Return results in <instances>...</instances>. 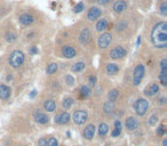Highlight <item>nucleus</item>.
<instances>
[{
    "label": "nucleus",
    "mask_w": 167,
    "mask_h": 146,
    "mask_svg": "<svg viewBox=\"0 0 167 146\" xmlns=\"http://www.w3.org/2000/svg\"><path fill=\"white\" fill-rule=\"evenodd\" d=\"M151 41L157 48H166L167 46V23L159 22L152 27Z\"/></svg>",
    "instance_id": "nucleus-1"
},
{
    "label": "nucleus",
    "mask_w": 167,
    "mask_h": 146,
    "mask_svg": "<svg viewBox=\"0 0 167 146\" xmlns=\"http://www.w3.org/2000/svg\"><path fill=\"white\" fill-rule=\"evenodd\" d=\"M25 60V56L21 50H14L11 52V54L9 55V60H8V63L11 65V68L14 69H19L21 68Z\"/></svg>",
    "instance_id": "nucleus-2"
},
{
    "label": "nucleus",
    "mask_w": 167,
    "mask_h": 146,
    "mask_svg": "<svg viewBox=\"0 0 167 146\" xmlns=\"http://www.w3.org/2000/svg\"><path fill=\"white\" fill-rule=\"evenodd\" d=\"M149 109V102L145 98H139L134 103V111L137 115L143 116Z\"/></svg>",
    "instance_id": "nucleus-3"
},
{
    "label": "nucleus",
    "mask_w": 167,
    "mask_h": 146,
    "mask_svg": "<svg viewBox=\"0 0 167 146\" xmlns=\"http://www.w3.org/2000/svg\"><path fill=\"white\" fill-rule=\"evenodd\" d=\"M145 73V69L143 64H137L135 69L133 71V79H132V82H133L134 86H139L142 81V79L144 77Z\"/></svg>",
    "instance_id": "nucleus-4"
},
{
    "label": "nucleus",
    "mask_w": 167,
    "mask_h": 146,
    "mask_svg": "<svg viewBox=\"0 0 167 146\" xmlns=\"http://www.w3.org/2000/svg\"><path fill=\"white\" fill-rule=\"evenodd\" d=\"M88 120V114L85 110H77L72 114V121L78 126L84 124Z\"/></svg>",
    "instance_id": "nucleus-5"
},
{
    "label": "nucleus",
    "mask_w": 167,
    "mask_h": 146,
    "mask_svg": "<svg viewBox=\"0 0 167 146\" xmlns=\"http://www.w3.org/2000/svg\"><path fill=\"white\" fill-rule=\"evenodd\" d=\"M70 119L71 116L68 112H61L58 113L57 115H55L54 118V122L56 124H61V126H64V124H68L70 122Z\"/></svg>",
    "instance_id": "nucleus-6"
},
{
    "label": "nucleus",
    "mask_w": 167,
    "mask_h": 146,
    "mask_svg": "<svg viewBox=\"0 0 167 146\" xmlns=\"http://www.w3.org/2000/svg\"><path fill=\"white\" fill-rule=\"evenodd\" d=\"M111 41H112V35H111V33H109V32H105V33L101 34L99 37V40H97V44H99V46L101 47V48H106L108 46L110 45Z\"/></svg>",
    "instance_id": "nucleus-7"
},
{
    "label": "nucleus",
    "mask_w": 167,
    "mask_h": 146,
    "mask_svg": "<svg viewBox=\"0 0 167 146\" xmlns=\"http://www.w3.org/2000/svg\"><path fill=\"white\" fill-rule=\"evenodd\" d=\"M126 55V49L122 48V46H117L113 49L110 50V57L113 60H120Z\"/></svg>",
    "instance_id": "nucleus-8"
},
{
    "label": "nucleus",
    "mask_w": 167,
    "mask_h": 146,
    "mask_svg": "<svg viewBox=\"0 0 167 146\" xmlns=\"http://www.w3.org/2000/svg\"><path fill=\"white\" fill-rule=\"evenodd\" d=\"M95 131H96V127H95L94 124H87L83 131V137L86 140H92V139L94 138Z\"/></svg>",
    "instance_id": "nucleus-9"
},
{
    "label": "nucleus",
    "mask_w": 167,
    "mask_h": 146,
    "mask_svg": "<svg viewBox=\"0 0 167 146\" xmlns=\"http://www.w3.org/2000/svg\"><path fill=\"white\" fill-rule=\"evenodd\" d=\"M158 91H159V85L158 83H151V85L145 87L144 95L147 97H152L156 94H158Z\"/></svg>",
    "instance_id": "nucleus-10"
},
{
    "label": "nucleus",
    "mask_w": 167,
    "mask_h": 146,
    "mask_svg": "<svg viewBox=\"0 0 167 146\" xmlns=\"http://www.w3.org/2000/svg\"><path fill=\"white\" fill-rule=\"evenodd\" d=\"M125 126L129 131H134L139 128V121L135 116H128L125 121Z\"/></svg>",
    "instance_id": "nucleus-11"
},
{
    "label": "nucleus",
    "mask_w": 167,
    "mask_h": 146,
    "mask_svg": "<svg viewBox=\"0 0 167 146\" xmlns=\"http://www.w3.org/2000/svg\"><path fill=\"white\" fill-rule=\"evenodd\" d=\"M33 116H34V119H36V121L40 124H46V123H48V122H49V116L47 115V114H45V113L38 111V110H37V111H34Z\"/></svg>",
    "instance_id": "nucleus-12"
},
{
    "label": "nucleus",
    "mask_w": 167,
    "mask_h": 146,
    "mask_svg": "<svg viewBox=\"0 0 167 146\" xmlns=\"http://www.w3.org/2000/svg\"><path fill=\"white\" fill-rule=\"evenodd\" d=\"M11 95V88L6 85H0V99L2 101H8Z\"/></svg>",
    "instance_id": "nucleus-13"
},
{
    "label": "nucleus",
    "mask_w": 167,
    "mask_h": 146,
    "mask_svg": "<svg viewBox=\"0 0 167 146\" xmlns=\"http://www.w3.org/2000/svg\"><path fill=\"white\" fill-rule=\"evenodd\" d=\"M101 16V9L99 7H92L87 13V19L89 21H95Z\"/></svg>",
    "instance_id": "nucleus-14"
},
{
    "label": "nucleus",
    "mask_w": 167,
    "mask_h": 146,
    "mask_svg": "<svg viewBox=\"0 0 167 146\" xmlns=\"http://www.w3.org/2000/svg\"><path fill=\"white\" fill-rule=\"evenodd\" d=\"M62 55L66 58H73L76 56V49L71 46H64L62 48Z\"/></svg>",
    "instance_id": "nucleus-15"
},
{
    "label": "nucleus",
    "mask_w": 167,
    "mask_h": 146,
    "mask_svg": "<svg viewBox=\"0 0 167 146\" xmlns=\"http://www.w3.org/2000/svg\"><path fill=\"white\" fill-rule=\"evenodd\" d=\"M127 8V4H126L125 0H117L113 4V10L118 14H120Z\"/></svg>",
    "instance_id": "nucleus-16"
},
{
    "label": "nucleus",
    "mask_w": 167,
    "mask_h": 146,
    "mask_svg": "<svg viewBox=\"0 0 167 146\" xmlns=\"http://www.w3.org/2000/svg\"><path fill=\"white\" fill-rule=\"evenodd\" d=\"M91 37H92L91 31L88 30V29H85V30H83V32L80 33L79 40L83 45H87L88 42H89V40H91Z\"/></svg>",
    "instance_id": "nucleus-17"
},
{
    "label": "nucleus",
    "mask_w": 167,
    "mask_h": 146,
    "mask_svg": "<svg viewBox=\"0 0 167 146\" xmlns=\"http://www.w3.org/2000/svg\"><path fill=\"white\" fill-rule=\"evenodd\" d=\"M33 16L30 15V14H23V15L19 16V23L23 25H30L33 23Z\"/></svg>",
    "instance_id": "nucleus-18"
},
{
    "label": "nucleus",
    "mask_w": 167,
    "mask_h": 146,
    "mask_svg": "<svg viewBox=\"0 0 167 146\" xmlns=\"http://www.w3.org/2000/svg\"><path fill=\"white\" fill-rule=\"evenodd\" d=\"M105 72H106V74H109V75H114V74H117L118 72H119V68H118L117 64H114V63H109V64H106V66H105Z\"/></svg>",
    "instance_id": "nucleus-19"
},
{
    "label": "nucleus",
    "mask_w": 167,
    "mask_h": 146,
    "mask_svg": "<svg viewBox=\"0 0 167 146\" xmlns=\"http://www.w3.org/2000/svg\"><path fill=\"white\" fill-rule=\"evenodd\" d=\"M44 110L46 112H54L56 110V103L53 99H47L44 103Z\"/></svg>",
    "instance_id": "nucleus-20"
},
{
    "label": "nucleus",
    "mask_w": 167,
    "mask_h": 146,
    "mask_svg": "<svg viewBox=\"0 0 167 146\" xmlns=\"http://www.w3.org/2000/svg\"><path fill=\"white\" fill-rule=\"evenodd\" d=\"M113 110H114L113 102L106 101L105 103L103 104V112L105 113V114H111V113L113 112Z\"/></svg>",
    "instance_id": "nucleus-21"
},
{
    "label": "nucleus",
    "mask_w": 167,
    "mask_h": 146,
    "mask_svg": "<svg viewBox=\"0 0 167 146\" xmlns=\"http://www.w3.org/2000/svg\"><path fill=\"white\" fill-rule=\"evenodd\" d=\"M108 25H109V22H108V19H100L99 22L96 23V31H99V32H101V31H104L108 27Z\"/></svg>",
    "instance_id": "nucleus-22"
},
{
    "label": "nucleus",
    "mask_w": 167,
    "mask_h": 146,
    "mask_svg": "<svg viewBox=\"0 0 167 146\" xmlns=\"http://www.w3.org/2000/svg\"><path fill=\"white\" fill-rule=\"evenodd\" d=\"M86 68V64L84 63V62H78V63L73 64L72 66H71V72L73 73H79V72L84 71Z\"/></svg>",
    "instance_id": "nucleus-23"
},
{
    "label": "nucleus",
    "mask_w": 167,
    "mask_h": 146,
    "mask_svg": "<svg viewBox=\"0 0 167 146\" xmlns=\"http://www.w3.org/2000/svg\"><path fill=\"white\" fill-rule=\"evenodd\" d=\"M91 95V89L88 86H81L79 88V97L80 98H87Z\"/></svg>",
    "instance_id": "nucleus-24"
},
{
    "label": "nucleus",
    "mask_w": 167,
    "mask_h": 146,
    "mask_svg": "<svg viewBox=\"0 0 167 146\" xmlns=\"http://www.w3.org/2000/svg\"><path fill=\"white\" fill-rule=\"evenodd\" d=\"M58 70V64L57 63H50L48 64V66L46 68V73L47 74H55Z\"/></svg>",
    "instance_id": "nucleus-25"
},
{
    "label": "nucleus",
    "mask_w": 167,
    "mask_h": 146,
    "mask_svg": "<svg viewBox=\"0 0 167 146\" xmlns=\"http://www.w3.org/2000/svg\"><path fill=\"white\" fill-rule=\"evenodd\" d=\"M108 131H109V126H108L106 123H104V122H102V123L99 126L100 137H105L106 134H108Z\"/></svg>",
    "instance_id": "nucleus-26"
},
{
    "label": "nucleus",
    "mask_w": 167,
    "mask_h": 146,
    "mask_svg": "<svg viewBox=\"0 0 167 146\" xmlns=\"http://www.w3.org/2000/svg\"><path fill=\"white\" fill-rule=\"evenodd\" d=\"M73 103H75V99L72 97H66L64 98V101L62 103V106H63L64 110H69L73 105Z\"/></svg>",
    "instance_id": "nucleus-27"
},
{
    "label": "nucleus",
    "mask_w": 167,
    "mask_h": 146,
    "mask_svg": "<svg viewBox=\"0 0 167 146\" xmlns=\"http://www.w3.org/2000/svg\"><path fill=\"white\" fill-rule=\"evenodd\" d=\"M118 96H119V91H118L117 89H112L110 93L108 94V97H109V101H110V102L117 101Z\"/></svg>",
    "instance_id": "nucleus-28"
},
{
    "label": "nucleus",
    "mask_w": 167,
    "mask_h": 146,
    "mask_svg": "<svg viewBox=\"0 0 167 146\" xmlns=\"http://www.w3.org/2000/svg\"><path fill=\"white\" fill-rule=\"evenodd\" d=\"M16 34L14 33V32H8L7 34H6V40H7L8 42H14L16 40Z\"/></svg>",
    "instance_id": "nucleus-29"
},
{
    "label": "nucleus",
    "mask_w": 167,
    "mask_h": 146,
    "mask_svg": "<svg viewBox=\"0 0 167 146\" xmlns=\"http://www.w3.org/2000/svg\"><path fill=\"white\" fill-rule=\"evenodd\" d=\"M47 146H58V142L55 137H49L47 138Z\"/></svg>",
    "instance_id": "nucleus-30"
},
{
    "label": "nucleus",
    "mask_w": 167,
    "mask_h": 146,
    "mask_svg": "<svg viewBox=\"0 0 167 146\" xmlns=\"http://www.w3.org/2000/svg\"><path fill=\"white\" fill-rule=\"evenodd\" d=\"M157 122H158V116H157L156 114H153V115H151V118L149 119L148 124L152 127V126H156Z\"/></svg>",
    "instance_id": "nucleus-31"
},
{
    "label": "nucleus",
    "mask_w": 167,
    "mask_h": 146,
    "mask_svg": "<svg viewBox=\"0 0 167 146\" xmlns=\"http://www.w3.org/2000/svg\"><path fill=\"white\" fill-rule=\"evenodd\" d=\"M83 9H85V5L84 2H79V4H77L73 8V11L75 13H80V11H83Z\"/></svg>",
    "instance_id": "nucleus-32"
},
{
    "label": "nucleus",
    "mask_w": 167,
    "mask_h": 146,
    "mask_svg": "<svg viewBox=\"0 0 167 146\" xmlns=\"http://www.w3.org/2000/svg\"><path fill=\"white\" fill-rule=\"evenodd\" d=\"M159 10H160V14H161V15H166L167 14V4L166 2H163V4L160 5Z\"/></svg>",
    "instance_id": "nucleus-33"
},
{
    "label": "nucleus",
    "mask_w": 167,
    "mask_h": 146,
    "mask_svg": "<svg viewBox=\"0 0 167 146\" xmlns=\"http://www.w3.org/2000/svg\"><path fill=\"white\" fill-rule=\"evenodd\" d=\"M165 132H166L165 126H164V124L159 126V127H158V129H157V135H158V136H164V135H165Z\"/></svg>",
    "instance_id": "nucleus-34"
},
{
    "label": "nucleus",
    "mask_w": 167,
    "mask_h": 146,
    "mask_svg": "<svg viewBox=\"0 0 167 146\" xmlns=\"http://www.w3.org/2000/svg\"><path fill=\"white\" fill-rule=\"evenodd\" d=\"M65 82L68 83L69 86H73V83H75V79H73V77H71V75H65Z\"/></svg>",
    "instance_id": "nucleus-35"
},
{
    "label": "nucleus",
    "mask_w": 167,
    "mask_h": 146,
    "mask_svg": "<svg viewBox=\"0 0 167 146\" xmlns=\"http://www.w3.org/2000/svg\"><path fill=\"white\" fill-rule=\"evenodd\" d=\"M38 146H47V138L46 137H41L38 140Z\"/></svg>",
    "instance_id": "nucleus-36"
},
{
    "label": "nucleus",
    "mask_w": 167,
    "mask_h": 146,
    "mask_svg": "<svg viewBox=\"0 0 167 146\" xmlns=\"http://www.w3.org/2000/svg\"><path fill=\"white\" fill-rule=\"evenodd\" d=\"M122 122H120V121H119V120L114 121V129L122 131Z\"/></svg>",
    "instance_id": "nucleus-37"
},
{
    "label": "nucleus",
    "mask_w": 167,
    "mask_h": 146,
    "mask_svg": "<svg viewBox=\"0 0 167 146\" xmlns=\"http://www.w3.org/2000/svg\"><path fill=\"white\" fill-rule=\"evenodd\" d=\"M88 81H89V85H91V86H95V85H96V77H95V75H91V77L88 78Z\"/></svg>",
    "instance_id": "nucleus-38"
},
{
    "label": "nucleus",
    "mask_w": 167,
    "mask_h": 146,
    "mask_svg": "<svg viewBox=\"0 0 167 146\" xmlns=\"http://www.w3.org/2000/svg\"><path fill=\"white\" fill-rule=\"evenodd\" d=\"M120 134H122V131L117 130V129H113L112 132H111V136H112V137H118V136H120Z\"/></svg>",
    "instance_id": "nucleus-39"
},
{
    "label": "nucleus",
    "mask_w": 167,
    "mask_h": 146,
    "mask_svg": "<svg viewBox=\"0 0 167 146\" xmlns=\"http://www.w3.org/2000/svg\"><path fill=\"white\" fill-rule=\"evenodd\" d=\"M29 52H30L31 55H36V54L38 52V49H37V47H32V48H31Z\"/></svg>",
    "instance_id": "nucleus-40"
},
{
    "label": "nucleus",
    "mask_w": 167,
    "mask_h": 146,
    "mask_svg": "<svg viewBox=\"0 0 167 146\" xmlns=\"http://www.w3.org/2000/svg\"><path fill=\"white\" fill-rule=\"evenodd\" d=\"M110 1L111 0H97V2H99L100 5H103V6H104V5H108Z\"/></svg>",
    "instance_id": "nucleus-41"
},
{
    "label": "nucleus",
    "mask_w": 167,
    "mask_h": 146,
    "mask_svg": "<svg viewBox=\"0 0 167 146\" xmlns=\"http://www.w3.org/2000/svg\"><path fill=\"white\" fill-rule=\"evenodd\" d=\"M158 103H159V104H165V103H166V98L165 97H161L159 99V102H158Z\"/></svg>",
    "instance_id": "nucleus-42"
},
{
    "label": "nucleus",
    "mask_w": 167,
    "mask_h": 146,
    "mask_svg": "<svg viewBox=\"0 0 167 146\" xmlns=\"http://www.w3.org/2000/svg\"><path fill=\"white\" fill-rule=\"evenodd\" d=\"M36 94H37V91H36V90H33V91L30 94V98H33L34 96H36Z\"/></svg>",
    "instance_id": "nucleus-43"
},
{
    "label": "nucleus",
    "mask_w": 167,
    "mask_h": 146,
    "mask_svg": "<svg viewBox=\"0 0 167 146\" xmlns=\"http://www.w3.org/2000/svg\"><path fill=\"white\" fill-rule=\"evenodd\" d=\"M163 146H167V138H164V140H163Z\"/></svg>",
    "instance_id": "nucleus-44"
},
{
    "label": "nucleus",
    "mask_w": 167,
    "mask_h": 146,
    "mask_svg": "<svg viewBox=\"0 0 167 146\" xmlns=\"http://www.w3.org/2000/svg\"><path fill=\"white\" fill-rule=\"evenodd\" d=\"M141 44V37H139V39H137V45H140Z\"/></svg>",
    "instance_id": "nucleus-45"
}]
</instances>
